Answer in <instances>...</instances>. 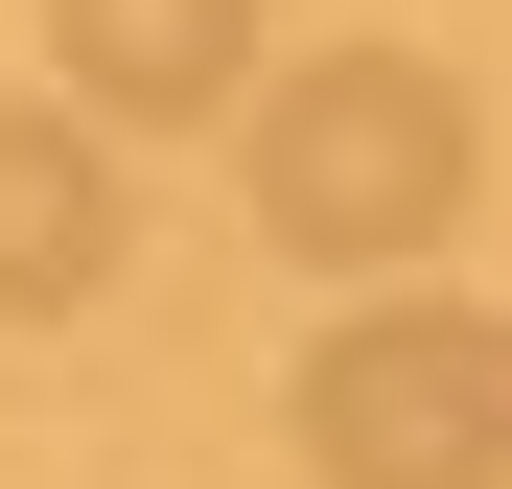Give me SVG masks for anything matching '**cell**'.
Returning <instances> with one entry per match:
<instances>
[{
	"mask_svg": "<svg viewBox=\"0 0 512 489\" xmlns=\"http://www.w3.org/2000/svg\"><path fill=\"white\" fill-rule=\"evenodd\" d=\"M47 70L70 117H256V0H47Z\"/></svg>",
	"mask_w": 512,
	"mask_h": 489,
	"instance_id": "3",
	"label": "cell"
},
{
	"mask_svg": "<svg viewBox=\"0 0 512 489\" xmlns=\"http://www.w3.org/2000/svg\"><path fill=\"white\" fill-rule=\"evenodd\" d=\"M117 280V117L0 94V326H70Z\"/></svg>",
	"mask_w": 512,
	"mask_h": 489,
	"instance_id": "4",
	"label": "cell"
},
{
	"mask_svg": "<svg viewBox=\"0 0 512 489\" xmlns=\"http://www.w3.org/2000/svg\"><path fill=\"white\" fill-rule=\"evenodd\" d=\"M489 187V117H466V70H419V47H303L280 94H256V233L326 280H396V257H443Z\"/></svg>",
	"mask_w": 512,
	"mask_h": 489,
	"instance_id": "1",
	"label": "cell"
},
{
	"mask_svg": "<svg viewBox=\"0 0 512 489\" xmlns=\"http://www.w3.org/2000/svg\"><path fill=\"white\" fill-rule=\"evenodd\" d=\"M303 466L326 489H489L512 466V326L489 303H350L303 350Z\"/></svg>",
	"mask_w": 512,
	"mask_h": 489,
	"instance_id": "2",
	"label": "cell"
}]
</instances>
